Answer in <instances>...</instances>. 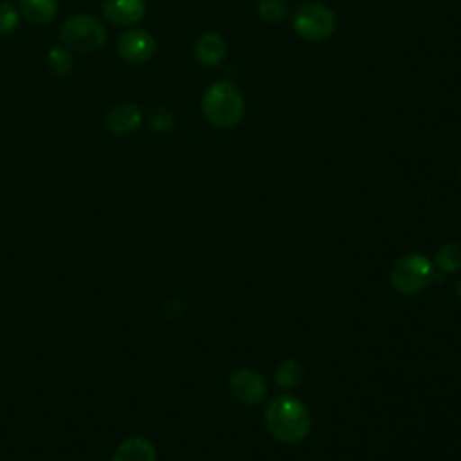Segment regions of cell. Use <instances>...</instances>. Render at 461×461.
I'll use <instances>...</instances> for the list:
<instances>
[{
	"instance_id": "1",
	"label": "cell",
	"mask_w": 461,
	"mask_h": 461,
	"mask_svg": "<svg viewBox=\"0 0 461 461\" xmlns=\"http://www.w3.org/2000/svg\"><path fill=\"white\" fill-rule=\"evenodd\" d=\"M267 429L283 443L303 441L312 429V416L306 405L290 396L281 394L268 402L265 411Z\"/></svg>"
},
{
	"instance_id": "2",
	"label": "cell",
	"mask_w": 461,
	"mask_h": 461,
	"mask_svg": "<svg viewBox=\"0 0 461 461\" xmlns=\"http://www.w3.org/2000/svg\"><path fill=\"white\" fill-rule=\"evenodd\" d=\"M200 106H202L205 119L220 130L236 128L243 121V115H245L243 94L230 81L212 83L203 92Z\"/></svg>"
},
{
	"instance_id": "3",
	"label": "cell",
	"mask_w": 461,
	"mask_h": 461,
	"mask_svg": "<svg viewBox=\"0 0 461 461\" xmlns=\"http://www.w3.org/2000/svg\"><path fill=\"white\" fill-rule=\"evenodd\" d=\"M389 279L396 292L412 295L421 292L434 279V268L425 256L409 254L394 263Z\"/></svg>"
},
{
	"instance_id": "4",
	"label": "cell",
	"mask_w": 461,
	"mask_h": 461,
	"mask_svg": "<svg viewBox=\"0 0 461 461\" xmlns=\"http://www.w3.org/2000/svg\"><path fill=\"white\" fill-rule=\"evenodd\" d=\"M337 18L333 11L319 2H306L294 14L295 32L310 41H322L333 34Z\"/></svg>"
},
{
	"instance_id": "5",
	"label": "cell",
	"mask_w": 461,
	"mask_h": 461,
	"mask_svg": "<svg viewBox=\"0 0 461 461\" xmlns=\"http://www.w3.org/2000/svg\"><path fill=\"white\" fill-rule=\"evenodd\" d=\"M61 40L67 47L90 52L103 47L106 40V29L90 14H74L61 25Z\"/></svg>"
},
{
	"instance_id": "6",
	"label": "cell",
	"mask_w": 461,
	"mask_h": 461,
	"mask_svg": "<svg viewBox=\"0 0 461 461\" xmlns=\"http://www.w3.org/2000/svg\"><path fill=\"white\" fill-rule=\"evenodd\" d=\"M117 50L124 61L144 63L153 58L157 41L146 29H128L119 36Z\"/></svg>"
},
{
	"instance_id": "7",
	"label": "cell",
	"mask_w": 461,
	"mask_h": 461,
	"mask_svg": "<svg viewBox=\"0 0 461 461\" xmlns=\"http://www.w3.org/2000/svg\"><path fill=\"white\" fill-rule=\"evenodd\" d=\"M229 387L232 396L245 405H256L263 402L267 394V385L263 378L249 367H241L234 371L229 380Z\"/></svg>"
},
{
	"instance_id": "8",
	"label": "cell",
	"mask_w": 461,
	"mask_h": 461,
	"mask_svg": "<svg viewBox=\"0 0 461 461\" xmlns=\"http://www.w3.org/2000/svg\"><path fill=\"white\" fill-rule=\"evenodd\" d=\"M101 11L110 23L128 27L144 18L146 2L144 0H103Z\"/></svg>"
},
{
	"instance_id": "9",
	"label": "cell",
	"mask_w": 461,
	"mask_h": 461,
	"mask_svg": "<svg viewBox=\"0 0 461 461\" xmlns=\"http://www.w3.org/2000/svg\"><path fill=\"white\" fill-rule=\"evenodd\" d=\"M142 124V112L135 103H119L106 113V128L115 135H130Z\"/></svg>"
},
{
	"instance_id": "10",
	"label": "cell",
	"mask_w": 461,
	"mask_h": 461,
	"mask_svg": "<svg viewBox=\"0 0 461 461\" xmlns=\"http://www.w3.org/2000/svg\"><path fill=\"white\" fill-rule=\"evenodd\" d=\"M227 54L225 40L218 32H205L196 40L194 58L203 67H216Z\"/></svg>"
},
{
	"instance_id": "11",
	"label": "cell",
	"mask_w": 461,
	"mask_h": 461,
	"mask_svg": "<svg viewBox=\"0 0 461 461\" xmlns=\"http://www.w3.org/2000/svg\"><path fill=\"white\" fill-rule=\"evenodd\" d=\"M113 461H157V454L148 439L130 438L117 447Z\"/></svg>"
},
{
	"instance_id": "12",
	"label": "cell",
	"mask_w": 461,
	"mask_h": 461,
	"mask_svg": "<svg viewBox=\"0 0 461 461\" xmlns=\"http://www.w3.org/2000/svg\"><path fill=\"white\" fill-rule=\"evenodd\" d=\"M20 11L23 18L34 25L49 23L58 13V0H22Z\"/></svg>"
},
{
	"instance_id": "13",
	"label": "cell",
	"mask_w": 461,
	"mask_h": 461,
	"mask_svg": "<svg viewBox=\"0 0 461 461\" xmlns=\"http://www.w3.org/2000/svg\"><path fill=\"white\" fill-rule=\"evenodd\" d=\"M256 13L265 23H277L288 14V4L286 0H258Z\"/></svg>"
},
{
	"instance_id": "14",
	"label": "cell",
	"mask_w": 461,
	"mask_h": 461,
	"mask_svg": "<svg viewBox=\"0 0 461 461\" xmlns=\"http://www.w3.org/2000/svg\"><path fill=\"white\" fill-rule=\"evenodd\" d=\"M303 378V367L295 360H285L276 371V382L283 389L295 387Z\"/></svg>"
},
{
	"instance_id": "15",
	"label": "cell",
	"mask_w": 461,
	"mask_h": 461,
	"mask_svg": "<svg viewBox=\"0 0 461 461\" xmlns=\"http://www.w3.org/2000/svg\"><path fill=\"white\" fill-rule=\"evenodd\" d=\"M438 267L443 272H457L461 270V245L448 243L438 252Z\"/></svg>"
},
{
	"instance_id": "16",
	"label": "cell",
	"mask_w": 461,
	"mask_h": 461,
	"mask_svg": "<svg viewBox=\"0 0 461 461\" xmlns=\"http://www.w3.org/2000/svg\"><path fill=\"white\" fill-rule=\"evenodd\" d=\"M49 58V67L54 74H67L72 68V58L68 54V50H65L63 47H52L47 54Z\"/></svg>"
},
{
	"instance_id": "17",
	"label": "cell",
	"mask_w": 461,
	"mask_h": 461,
	"mask_svg": "<svg viewBox=\"0 0 461 461\" xmlns=\"http://www.w3.org/2000/svg\"><path fill=\"white\" fill-rule=\"evenodd\" d=\"M20 23V13L11 2H0V34H11Z\"/></svg>"
},
{
	"instance_id": "18",
	"label": "cell",
	"mask_w": 461,
	"mask_h": 461,
	"mask_svg": "<svg viewBox=\"0 0 461 461\" xmlns=\"http://www.w3.org/2000/svg\"><path fill=\"white\" fill-rule=\"evenodd\" d=\"M149 124L155 131H169L171 126H173V117H171V112L166 110V108H157L151 112V117H149Z\"/></svg>"
},
{
	"instance_id": "19",
	"label": "cell",
	"mask_w": 461,
	"mask_h": 461,
	"mask_svg": "<svg viewBox=\"0 0 461 461\" xmlns=\"http://www.w3.org/2000/svg\"><path fill=\"white\" fill-rule=\"evenodd\" d=\"M457 295H459V297H461V281H459V283H457Z\"/></svg>"
},
{
	"instance_id": "20",
	"label": "cell",
	"mask_w": 461,
	"mask_h": 461,
	"mask_svg": "<svg viewBox=\"0 0 461 461\" xmlns=\"http://www.w3.org/2000/svg\"><path fill=\"white\" fill-rule=\"evenodd\" d=\"M459 176H461V171H459Z\"/></svg>"
}]
</instances>
